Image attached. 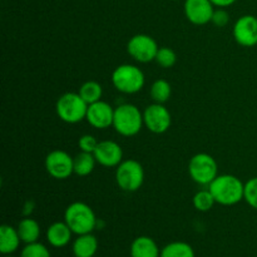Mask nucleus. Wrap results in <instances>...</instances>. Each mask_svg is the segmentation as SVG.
<instances>
[{"label":"nucleus","mask_w":257,"mask_h":257,"mask_svg":"<svg viewBox=\"0 0 257 257\" xmlns=\"http://www.w3.org/2000/svg\"><path fill=\"white\" fill-rule=\"evenodd\" d=\"M216 203L222 206H235L243 200L245 183L233 175H218L208 186Z\"/></svg>","instance_id":"1"},{"label":"nucleus","mask_w":257,"mask_h":257,"mask_svg":"<svg viewBox=\"0 0 257 257\" xmlns=\"http://www.w3.org/2000/svg\"><path fill=\"white\" fill-rule=\"evenodd\" d=\"M64 221L77 236L92 233L98 225L94 211L84 202H73L64 212Z\"/></svg>","instance_id":"2"},{"label":"nucleus","mask_w":257,"mask_h":257,"mask_svg":"<svg viewBox=\"0 0 257 257\" xmlns=\"http://www.w3.org/2000/svg\"><path fill=\"white\" fill-rule=\"evenodd\" d=\"M143 125V113L137 105L124 103L114 108V119L112 127L118 135L123 137H135L141 132Z\"/></svg>","instance_id":"3"},{"label":"nucleus","mask_w":257,"mask_h":257,"mask_svg":"<svg viewBox=\"0 0 257 257\" xmlns=\"http://www.w3.org/2000/svg\"><path fill=\"white\" fill-rule=\"evenodd\" d=\"M112 83L123 94H136L145 87V73L133 64L118 65L112 73Z\"/></svg>","instance_id":"4"},{"label":"nucleus","mask_w":257,"mask_h":257,"mask_svg":"<svg viewBox=\"0 0 257 257\" xmlns=\"http://www.w3.org/2000/svg\"><path fill=\"white\" fill-rule=\"evenodd\" d=\"M57 114L63 122L75 124L82 122L87 117L88 104L85 100L80 97L79 93L68 92L60 95L59 99L55 104Z\"/></svg>","instance_id":"5"},{"label":"nucleus","mask_w":257,"mask_h":257,"mask_svg":"<svg viewBox=\"0 0 257 257\" xmlns=\"http://www.w3.org/2000/svg\"><path fill=\"white\" fill-rule=\"evenodd\" d=\"M115 182L125 192H136L145 182L143 166L136 160H125L115 167Z\"/></svg>","instance_id":"6"},{"label":"nucleus","mask_w":257,"mask_h":257,"mask_svg":"<svg viewBox=\"0 0 257 257\" xmlns=\"http://www.w3.org/2000/svg\"><path fill=\"white\" fill-rule=\"evenodd\" d=\"M188 173L198 185L210 186V183L218 176L217 162L208 153H197L190 160Z\"/></svg>","instance_id":"7"},{"label":"nucleus","mask_w":257,"mask_h":257,"mask_svg":"<svg viewBox=\"0 0 257 257\" xmlns=\"http://www.w3.org/2000/svg\"><path fill=\"white\" fill-rule=\"evenodd\" d=\"M158 49L157 42L151 35H133L127 43V52L131 57L140 63H150L156 59Z\"/></svg>","instance_id":"8"},{"label":"nucleus","mask_w":257,"mask_h":257,"mask_svg":"<svg viewBox=\"0 0 257 257\" xmlns=\"http://www.w3.org/2000/svg\"><path fill=\"white\" fill-rule=\"evenodd\" d=\"M45 170L55 180H67L74 173V157L65 151H52L45 157Z\"/></svg>","instance_id":"9"},{"label":"nucleus","mask_w":257,"mask_h":257,"mask_svg":"<svg viewBox=\"0 0 257 257\" xmlns=\"http://www.w3.org/2000/svg\"><path fill=\"white\" fill-rule=\"evenodd\" d=\"M143 120L147 130L155 135L166 133L172 124L170 110L161 103H153L148 105L143 112Z\"/></svg>","instance_id":"10"},{"label":"nucleus","mask_w":257,"mask_h":257,"mask_svg":"<svg viewBox=\"0 0 257 257\" xmlns=\"http://www.w3.org/2000/svg\"><path fill=\"white\" fill-rule=\"evenodd\" d=\"M232 33L241 47H255L257 45V18L255 15H242L233 24Z\"/></svg>","instance_id":"11"},{"label":"nucleus","mask_w":257,"mask_h":257,"mask_svg":"<svg viewBox=\"0 0 257 257\" xmlns=\"http://www.w3.org/2000/svg\"><path fill=\"white\" fill-rule=\"evenodd\" d=\"M87 122L97 130H107L113 125L114 119V108L104 100H98L88 105Z\"/></svg>","instance_id":"12"},{"label":"nucleus","mask_w":257,"mask_h":257,"mask_svg":"<svg viewBox=\"0 0 257 257\" xmlns=\"http://www.w3.org/2000/svg\"><path fill=\"white\" fill-rule=\"evenodd\" d=\"M185 15L195 25H206L212 20L215 5L210 0H186Z\"/></svg>","instance_id":"13"},{"label":"nucleus","mask_w":257,"mask_h":257,"mask_svg":"<svg viewBox=\"0 0 257 257\" xmlns=\"http://www.w3.org/2000/svg\"><path fill=\"white\" fill-rule=\"evenodd\" d=\"M97 163L107 168L118 167L123 161V150L114 141H100L94 151Z\"/></svg>","instance_id":"14"},{"label":"nucleus","mask_w":257,"mask_h":257,"mask_svg":"<svg viewBox=\"0 0 257 257\" xmlns=\"http://www.w3.org/2000/svg\"><path fill=\"white\" fill-rule=\"evenodd\" d=\"M73 231L64 222H54L47 228V241L55 248L65 247L72 240Z\"/></svg>","instance_id":"15"},{"label":"nucleus","mask_w":257,"mask_h":257,"mask_svg":"<svg viewBox=\"0 0 257 257\" xmlns=\"http://www.w3.org/2000/svg\"><path fill=\"white\" fill-rule=\"evenodd\" d=\"M131 257H161V251L153 238L140 236L131 243Z\"/></svg>","instance_id":"16"},{"label":"nucleus","mask_w":257,"mask_h":257,"mask_svg":"<svg viewBox=\"0 0 257 257\" xmlns=\"http://www.w3.org/2000/svg\"><path fill=\"white\" fill-rule=\"evenodd\" d=\"M75 257H94L98 251V240L93 233L79 235L72 246Z\"/></svg>","instance_id":"17"},{"label":"nucleus","mask_w":257,"mask_h":257,"mask_svg":"<svg viewBox=\"0 0 257 257\" xmlns=\"http://www.w3.org/2000/svg\"><path fill=\"white\" fill-rule=\"evenodd\" d=\"M20 236L17 228L10 225H3L0 227V252L3 255H12L19 248Z\"/></svg>","instance_id":"18"},{"label":"nucleus","mask_w":257,"mask_h":257,"mask_svg":"<svg viewBox=\"0 0 257 257\" xmlns=\"http://www.w3.org/2000/svg\"><path fill=\"white\" fill-rule=\"evenodd\" d=\"M18 233L20 236V240L22 242L27 243H33L38 242L40 237V226L38 223V221H35L34 218L25 217L18 223Z\"/></svg>","instance_id":"19"},{"label":"nucleus","mask_w":257,"mask_h":257,"mask_svg":"<svg viewBox=\"0 0 257 257\" xmlns=\"http://www.w3.org/2000/svg\"><path fill=\"white\" fill-rule=\"evenodd\" d=\"M95 163H97V161H95L93 153L80 151V153H78L74 157V173L77 176H80V177L89 176L94 171Z\"/></svg>","instance_id":"20"},{"label":"nucleus","mask_w":257,"mask_h":257,"mask_svg":"<svg viewBox=\"0 0 257 257\" xmlns=\"http://www.w3.org/2000/svg\"><path fill=\"white\" fill-rule=\"evenodd\" d=\"M161 257H196L192 246L182 241H175L161 250Z\"/></svg>","instance_id":"21"},{"label":"nucleus","mask_w":257,"mask_h":257,"mask_svg":"<svg viewBox=\"0 0 257 257\" xmlns=\"http://www.w3.org/2000/svg\"><path fill=\"white\" fill-rule=\"evenodd\" d=\"M78 93H79L80 97L85 100V103L89 105L98 102V100H102L100 98H102L103 95V88L102 85L98 82H95V80H88V82L83 83V84L80 85Z\"/></svg>","instance_id":"22"},{"label":"nucleus","mask_w":257,"mask_h":257,"mask_svg":"<svg viewBox=\"0 0 257 257\" xmlns=\"http://www.w3.org/2000/svg\"><path fill=\"white\" fill-rule=\"evenodd\" d=\"M151 98L153 99L155 103H161V104H165L168 99L171 98L172 94V88L171 84L165 79H157L153 82L152 87L150 90Z\"/></svg>","instance_id":"23"},{"label":"nucleus","mask_w":257,"mask_h":257,"mask_svg":"<svg viewBox=\"0 0 257 257\" xmlns=\"http://www.w3.org/2000/svg\"><path fill=\"white\" fill-rule=\"evenodd\" d=\"M216 201L210 190H201L193 196V206L200 212H207L215 206Z\"/></svg>","instance_id":"24"},{"label":"nucleus","mask_w":257,"mask_h":257,"mask_svg":"<svg viewBox=\"0 0 257 257\" xmlns=\"http://www.w3.org/2000/svg\"><path fill=\"white\" fill-rule=\"evenodd\" d=\"M156 63L162 68H172L177 62V55L175 50L168 47H162L158 49L157 55H156Z\"/></svg>","instance_id":"25"},{"label":"nucleus","mask_w":257,"mask_h":257,"mask_svg":"<svg viewBox=\"0 0 257 257\" xmlns=\"http://www.w3.org/2000/svg\"><path fill=\"white\" fill-rule=\"evenodd\" d=\"M20 257H52L47 246L40 242L27 243L22 250Z\"/></svg>","instance_id":"26"},{"label":"nucleus","mask_w":257,"mask_h":257,"mask_svg":"<svg viewBox=\"0 0 257 257\" xmlns=\"http://www.w3.org/2000/svg\"><path fill=\"white\" fill-rule=\"evenodd\" d=\"M243 200L248 206L257 210V177L251 178L245 183V196Z\"/></svg>","instance_id":"27"},{"label":"nucleus","mask_w":257,"mask_h":257,"mask_svg":"<svg viewBox=\"0 0 257 257\" xmlns=\"http://www.w3.org/2000/svg\"><path fill=\"white\" fill-rule=\"evenodd\" d=\"M98 141L95 140L94 136L92 135H84L79 138L78 141V147L82 152H87V153H94L95 148L98 146Z\"/></svg>","instance_id":"28"},{"label":"nucleus","mask_w":257,"mask_h":257,"mask_svg":"<svg viewBox=\"0 0 257 257\" xmlns=\"http://www.w3.org/2000/svg\"><path fill=\"white\" fill-rule=\"evenodd\" d=\"M213 25L218 28H223L230 23V14L225 8H217L215 9L212 15V20H211Z\"/></svg>","instance_id":"29"},{"label":"nucleus","mask_w":257,"mask_h":257,"mask_svg":"<svg viewBox=\"0 0 257 257\" xmlns=\"http://www.w3.org/2000/svg\"><path fill=\"white\" fill-rule=\"evenodd\" d=\"M216 8H227L235 4L237 0H210Z\"/></svg>","instance_id":"30"},{"label":"nucleus","mask_w":257,"mask_h":257,"mask_svg":"<svg viewBox=\"0 0 257 257\" xmlns=\"http://www.w3.org/2000/svg\"><path fill=\"white\" fill-rule=\"evenodd\" d=\"M33 210H34V203H33L32 201H28V202H27V205H25L24 215H25V216H29L30 213L33 212Z\"/></svg>","instance_id":"31"},{"label":"nucleus","mask_w":257,"mask_h":257,"mask_svg":"<svg viewBox=\"0 0 257 257\" xmlns=\"http://www.w3.org/2000/svg\"><path fill=\"white\" fill-rule=\"evenodd\" d=\"M3 257H14V256H12V255H4Z\"/></svg>","instance_id":"32"}]
</instances>
